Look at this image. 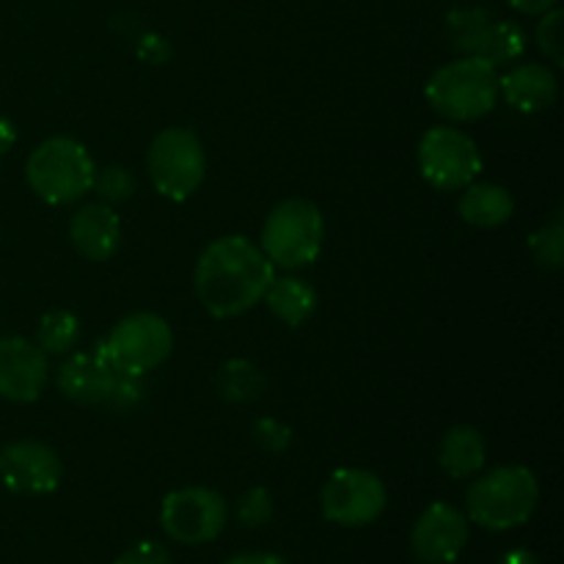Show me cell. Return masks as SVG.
<instances>
[{"label":"cell","instance_id":"277c9868","mask_svg":"<svg viewBox=\"0 0 564 564\" xmlns=\"http://www.w3.org/2000/svg\"><path fill=\"white\" fill-rule=\"evenodd\" d=\"M94 165L91 154L80 141L66 135L47 138L39 143L25 163V180L31 191L42 202L64 207V204L77 202L86 196L94 185Z\"/></svg>","mask_w":564,"mask_h":564},{"label":"cell","instance_id":"8fae6325","mask_svg":"<svg viewBox=\"0 0 564 564\" xmlns=\"http://www.w3.org/2000/svg\"><path fill=\"white\" fill-rule=\"evenodd\" d=\"M386 485L378 474L367 468H339L328 477L319 494L325 521L345 529L367 527L378 521L386 510Z\"/></svg>","mask_w":564,"mask_h":564},{"label":"cell","instance_id":"603a6c76","mask_svg":"<svg viewBox=\"0 0 564 564\" xmlns=\"http://www.w3.org/2000/svg\"><path fill=\"white\" fill-rule=\"evenodd\" d=\"M91 191L99 193V202L113 207V204H121L127 202V198H132V193H135V176H132V171L121 169V165L97 169Z\"/></svg>","mask_w":564,"mask_h":564},{"label":"cell","instance_id":"1f68e13d","mask_svg":"<svg viewBox=\"0 0 564 564\" xmlns=\"http://www.w3.org/2000/svg\"><path fill=\"white\" fill-rule=\"evenodd\" d=\"M14 143H17L14 124H11L9 119H3V116H0V158L11 152V147H14Z\"/></svg>","mask_w":564,"mask_h":564},{"label":"cell","instance_id":"2e32d148","mask_svg":"<svg viewBox=\"0 0 564 564\" xmlns=\"http://www.w3.org/2000/svg\"><path fill=\"white\" fill-rule=\"evenodd\" d=\"M69 240L75 251L88 262H105L119 251L121 220L105 202L83 204L69 220Z\"/></svg>","mask_w":564,"mask_h":564},{"label":"cell","instance_id":"f546056e","mask_svg":"<svg viewBox=\"0 0 564 564\" xmlns=\"http://www.w3.org/2000/svg\"><path fill=\"white\" fill-rule=\"evenodd\" d=\"M224 564H284L275 554H268V551H246V554H237Z\"/></svg>","mask_w":564,"mask_h":564},{"label":"cell","instance_id":"ffe728a7","mask_svg":"<svg viewBox=\"0 0 564 564\" xmlns=\"http://www.w3.org/2000/svg\"><path fill=\"white\" fill-rule=\"evenodd\" d=\"M268 303L270 314L275 319H281L290 328H297V325L306 323L314 312H317V290H314L308 281L297 279V275H284V279L270 281L268 292L262 297Z\"/></svg>","mask_w":564,"mask_h":564},{"label":"cell","instance_id":"7402d4cb","mask_svg":"<svg viewBox=\"0 0 564 564\" xmlns=\"http://www.w3.org/2000/svg\"><path fill=\"white\" fill-rule=\"evenodd\" d=\"M77 339H80V319L64 308L47 312L39 323L36 345L44 356H64L77 345Z\"/></svg>","mask_w":564,"mask_h":564},{"label":"cell","instance_id":"d6a6232c","mask_svg":"<svg viewBox=\"0 0 564 564\" xmlns=\"http://www.w3.org/2000/svg\"><path fill=\"white\" fill-rule=\"evenodd\" d=\"M499 564H540V560L529 549H512L501 556Z\"/></svg>","mask_w":564,"mask_h":564},{"label":"cell","instance_id":"4dcf8cb0","mask_svg":"<svg viewBox=\"0 0 564 564\" xmlns=\"http://www.w3.org/2000/svg\"><path fill=\"white\" fill-rule=\"evenodd\" d=\"M507 3L512 6L516 11H521V14H545L549 9H554L560 0H507Z\"/></svg>","mask_w":564,"mask_h":564},{"label":"cell","instance_id":"5b68a950","mask_svg":"<svg viewBox=\"0 0 564 564\" xmlns=\"http://www.w3.org/2000/svg\"><path fill=\"white\" fill-rule=\"evenodd\" d=\"M325 220L323 213L308 198H284L270 209L262 226V253L273 268L301 270L308 268L323 251Z\"/></svg>","mask_w":564,"mask_h":564},{"label":"cell","instance_id":"d4e9b609","mask_svg":"<svg viewBox=\"0 0 564 564\" xmlns=\"http://www.w3.org/2000/svg\"><path fill=\"white\" fill-rule=\"evenodd\" d=\"M273 518V499L268 488H251L237 501V521L246 529H262Z\"/></svg>","mask_w":564,"mask_h":564},{"label":"cell","instance_id":"9c48e42d","mask_svg":"<svg viewBox=\"0 0 564 564\" xmlns=\"http://www.w3.org/2000/svg\"><path fill=\"white\" fill-rule=\"evenodd\" d=\"M446 33L457 53L488 61L490 66H510L527 50V33L518 22L494 20L488 9H457L446 17Z\"/></svg>","mask_w":564,"mask_h":564},{"label":"cell","instance_id":"83f0119b","mask_svg":"<svg viewBox=\"0 0 564 564\" xmlns=\"http://www.w3.org/2000/svg\"><path fill=\"white\" fill-rule=\"evenodd\" d=\"M116 564H171V554L163 543L143 540V543L130 545V549L116 560Z\"/></svg>","mask_w":564,"mask_h":564},{"label":"cell","instance_id":"e0dca14e","mask_svg":"<svg viewBox=\"0 0 564 564\" xmlns=\"http://www.w3.org/2000/svg\"><path fill=\"white\" fill-rule=\"evenodd\" d=\"M499 94L510 108L521 113H540L556 102L560 80L545 64H518L499 75Z\"/></svg>","mask_w":564,"mask_h":564},{"label":"cell","instance_id":"52a82bcc","mask_svg":"<svg viewBox=\"0 0 564 564\" xmlns=\"http://www.w3.org/2000/svg\"><path fill=\"white\" fill-rule=\"evenodd\" d=\"M147 171L160 196L169 202H185L202 187L207 174V154L196 132L185 127H169L149 147Z\"/></svg>","mask_w":564,"mask_h":564},{"label":"cell","instance_id":"30bf717a","mask_svg":"<svg viewBox=\"0 0 564 564\" xmlns=\"http://www.w3.org/2000/svg\"><path fill=\"white\" fill-rule=\"evenodd\" d=\"M229 521V505L213 488H180L169 494L160 507V527L174 543H213Z\"/></svg>","mask_w":564,"mask_h":564},{"label":"cell","instance_id":"d6986e66","mask_svg":"<svg viewBox=\"0 0 564 564\" xmlns=\"http://www.w3.org/2000/svg\"><path fill=\"white\" fill-rule=\"evenodd\" d=\"M485 457H488V449H485L482 433L468 424L446 430L438 444V463L452 479L477 477L485 466Z\"/></svg>","mask_w":564,"mask_h":564},{"label":"cell","instance_id":"6da1fadb","mask_svg":"<svg viewBox=\"0 0 564 564\" xmlns=\"http://www.w3.org/2000/svg\"><path fill=\"white\" fill-rule=\"evenodd\" d=\"M275 268L262 248L246 235H226L209 242L193 270V286L213 317H240L262 303Z\"/></svg>","mask_w":564,"mask_h":564},{"label":"cell","instance_id":"4316f807","mask_svg":"<svg viewBox=\"0 0 564 564\" xmlns=\"http://www.w3.org/2000/svg\"><path fill=\"white\" fill-rule=\"evenodd\" d=\"M253 441L264 452H284L292 441V430L284 422H279V419H259L253 424Z\"/></svg>","mask_w":564,"mask_h":564},{"label":"cell","instance_id":"f1b7e54d","mask_svg":"<svg viewBox=\"0 0 564 564\" xmlns=\"http://www.w3.org/2000/svg\"><path fill=\"white\" fill-rule=\"evenodd\" d=\"M141 378H127V375H116V383L110 389L108 402L116 408H130L141 400V389H138Z\"/></svg>","mask_w":564,"mask_h":564},{"label":"cell","instance_id":"4fadbf2b","mask_svg":"<svg viewBox=\"0 0 564 564\" xmlns=\"http://www.w3.org/2000/svg\"><path fill=\"white\" fill-rule=\"evenodd\" d=\"M468 543V521L457 507L435 501L419 516L411 532V551L424 564H452Z\"/></svg>","mask_w":564,"mask_h":564},{"label":"cell","instance_id":"7c38bea8","mask_svg":"<svg viewBox=\"0 0 564 564\" xmlns=\"http://www.w3.org/2000/svg\"><path fill=\"white\" fill-rule=\"evenodd\" d=\"M64 468L58 455L42 441H11L0 449V482L20 496L53 494Z\"/></svg>","mask_w":564,"mask_h":564},{"label":"cell","instance_id":"3957f363","mask_svg":"<svg viewBox=\"0 0 564 564\" xmlns=\"http://www.w3.org/2000/svg\"><path fill=\"white\" fill-rule=\"evenodd\" d=\"M540 482L532 468L501 466L468 488V518L488 532H510L534 516Z\"/></svg>","mask_w":564,"mask_h":564},{"label":"cell","instance_id":"484cf974","mask_svg":"<svg viewBox=\"0 0 564 564\" xmlns=\"http://www.w3.org/2000/svg\"><path fill=\"white\" fill-rule=\"evenodd\" d=\"M543 20H540L538 25V47L543 50L545 58L551 61L554 66H562L564 64V53H562V11L556 9H549L545 14H540Z\"/></svg>","mask_w":564,"mask_h":564},{"label":"cell","instance_id":"7a4b0ae2","mask_svg":"<svg viewBox=\"0 0 564 564\" xmlns=\"http://www.w3.org/2000/svg\"><path fill=\"white\" fill-rule=\"evenodd\" d=\"M424 97L444 119L477 121L499 102V69L474 55H460L433 72Z\"/></svg>","mask_w":564,"mask_h":564},{"label":"cell","instance_id":"8992f818","mask_svg":"<svg viewBox=\"0 0 564 564\" xmlns=\"http://www.w3.org/2000/svg\"><path fill=\"white\" fill-rule=\"evenodd\" d=\"M171 347H174L171 325L152 312H135L119 319L108 339L99 341V350L105 352L113 372L127 378H143L158 369L171 356Z\"/></svg>","mask_w":564,"mask_h":564},{"label":"cell","instance_id":"ac0fdd59","mask_svg":"<svg viewBox=\"0 0 564 564\" xmlns=\"http://www.w3.org/2000/svg\"><path fill=\"white\" fill-rule=\"evenodd\" d=\"M457 209H460V218L466 224L477 226V229H496L512 218L516 202H512L507 187L490 185V182H471V185L463 187Z\"/></svg>","mask_w":564,"mask_h":564},{"label":"cell","instance_id":"5bb4252c","mask_svg":"<svg viewBox=\"0 0 564 564\" xmlns=\"http://www.w3.org/2000/svg\"><path fill=\"white\" fill-rule=\"evenodd\" d=\"M50 378L47 356L36 341L0 336V400L36 402Z\"/></svg>","mask_w":564,"mask_h":564},{"label":"cell","instance_id":"ba28073f","mask_svg":"<svg viewBox=\"0 0 564 564\" xmlns=\"http://www.w3.org/2000/svg\"><path fill=\"white\" fill-rule=\"evenodd\" d=\"M419 171L435 191H463L482 171V154L477 141L460 127H430L419 141Z\"/></svg>","mask_w":564,"mask_h":564},{"label":"cell","instance_id":"44dd1931","mask_svg":"<svg viewBox=\"0 0 564 564\" xmlns=\"http://www.w3.org/2000/svg\"><path fill=\"white\" fill-rule=\"evenodd\" d=\"M215 386H218V394L224 397L226 402L246 405V402H253L262 397L264 378L251 361H246V358H235V361H226L224 367L218 369Z\"/></svg>","mask_w":564,"mask_h":564},{"label":"cell","instance_id":"9a60e30c","mask_svg":"<svg viewBox=\"0 0 564 564\" xmlns=\"http://www.w3.org/2000/svg\"><path fill=\"white\" fill-rule=\"evenodd\" d=\"M55 383L66 400L77 402V405H99V402H108L110 389L116 383V372L97 345L94 350H83L66 358L61 364Z\"/></svg>","mask_w":564,"mask_h":564},{"label":"cell","instance_id":"cb8c5ba5","mask_svg":"<svg viewBox=\"0 0 564 564\" xmlns=\"http://www.w3.org/2000/svg\"><path fill=\"white\" fill-rule=\"evenodd\" d=\"M529 248H532V257L540 268L556 270L564 259V229L562 220H554V224L543 226V229L534 231L529 237Z\"/></svg>","mask_w":564,"mask_h":564}]
</instances>
